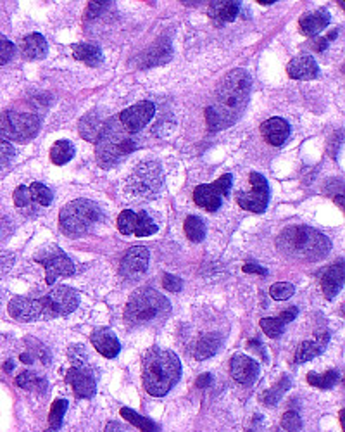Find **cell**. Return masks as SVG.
<instances>
[{
    "instance_id": "cell-12",
    "label": "cell",
    "mask_w": 345,
    "mask_h": 432,
    "mask_svg": "<svg viewBox=\"0 0 345 432\" xmlns=\"http://www.w3.org/2000/svg\"><path fill=\"white\" fill-rule=\"evenodd\" d=\"M251 186L252 192H239L237 194V202L240 208L247 209L252 213L266 211L269 202V186L261 173H251Z\"/></svg>"
},
{
    "instance_id": "cell-23",
    "label": "cell",
    "mask_w": 345,
    "mask_h": 432,
    "mask_svg": "<svg viewBox=\"0 0 345 432\" xmlns=\"http://www.w3.org/2000/svg\"><path fill=\"white\" fill-rule=\"evenodd\" d=\"M107 123L100 118L99 113H88L87 116L81 118L80 123H78V130H80V135L83 137L85 140L92 144H97L102 137L104 130H106Z\"/></svg>"
},
{
    "instance_id": "cell-20",
    "label": "cell",
    "mask_w": 345,
    "mask_h": 432,
    "mask_svg": "<svg viewBox=\"0 0 345 432\" xmlns=\"http://www.w3.org/2000/svg\"><path fill=\"white\" fill-rule=\"evenodd\" d=\"M261 134L269 146H281L290 137V125L283 118H269L261 125Z\"/></svg>"
},
{
    "instance_id": "cell-27",
    "label": "cell",
    "mask_w": 345,
    "mask_h": 432,
    "mask_svg": "<svg viewBox=\"0 0 345 432\" xmlns=\"http://www.w3.org/2000/svg\"><path fill=\"white\" fill-rule=\"evenodd\" d=\"M221 342V335L216 334V332H214V334H204L197 341V344H195L194 358L195 360H207V358H211L213 354L218 353Z\"/></svg>"
},
{
    "instance_id": "cell-55",
    "label": "cell",
    "mask_w": 345,
    "mask_h": 432,
    "mask_svg": "<svg viewBox=\"0 0 345 432\" xmlns=\"http://www.w3.org/2000/svg\"><path fill=\"white\" fill-rule=\"evenodd\" d=\"M13 368H14L13 361H7V363L3 365V370H6V372H10V370H13Z\"/></svg>"
},
{
    "instance_id": "cell-54",
    "label": "cell",
    "mask_w": 345,
    "mask_h": 432,
    "mask_svg": "<svg viewBox=\"0 0 345 432\" xmlns=\"http://www.w3.org/2000/svg\"><path fill=\"white\" fill-rule=\"evenodd\" d=\"M20 360L23 361V363H33V354H29V353H23L20 356Z\"/></svg>"
},
{
    "instance_id": "cell-18",
    "label": "cell",
    "mask_w": 345,
    "mask_h": 432,
    "mask_svg": "<svg viewBox=\"0 0 345 432\" xmlns=\"http://www.w3.org/2000/svg\"><path fill=\"white\" fill-rule=\"evenodd\" d=\"M90 341L94 348L102 354L104 358H116L121 351V344L118 341L116 334L111 328L100 327L97 330L92 332Z\"/></svg>"
},
{
    "instance_id": "cell-56",
    "label": "cell",
    "mask_w": 345,
    "mask_h": 432,
    "mask_svg": "<svg viewBox=\"0 0 345 432\" xmlns=\"http://www.w3.org/2000/svg\"><path fill=\"white\" fill-rule=\"evenodd\" d=\"M45 432H59V431H55V429H47Z\"/></svg>"
},
{
    "instance_id": "cell-49",
    "label": "cell",
    "mask_w": 345,
    "mask_h": 432,
    "mask_svg": "<svg viewBox=\"0 0 345 432\" xmlns=\"http://www.w3.org/2000/svg\"><path fill=\"white\" fill-rule=\"evenodd\" d=\"M211 384H213V375H211V374H202L197 379V382H195V386H197L199 389H206V387H209Z\"/></svg>"
},
{
    "instance_id": "cell-22",
    "label": "cell",
    "mask_w": 345,
    "mask_h": 432,
    "mask_svg": "<svg viewBox=\"0 0 345 432\" xmlns=\"http://www.w3.org/2000/svg\"><path fill=\"white\" fill-rule=\"evenodd\" d=\"M330 25V14L328 11L325 9H318L313 11V13L304 14L302 18L299 20V27L300 33L307 36H318L320 33Z\"/></svg>"
},
{
    "instance_id": "cell-45",
    "label": "cell",
    "mask_w": 345,
    "mask_h": 432,
    "mask_svg": "<svg viewBox=\"0 0 345 432\" xmlns=\"http://www.w3.org/2000/svg\"><path fill=\"white\" fill-rule=\"evenodd\" d=\"M14 158V147L6 140H0V169L6 168Z\"/></svg>"
},
{
    "instance_id": "cell-28",
    "label": "cell",
    "mask_w": 345,
    "mask_h": 432,
    "mask_svg": "<svg viewBox=\"0 0 345 432\" xmlns=\"http://www.w3.org/2000/svg\"><path fill=\"white\" fill-rule=\"evenodd\" d=\"M239 11H240V2H211L209 6L211 18L221 21V23L235 21Z\"/></svg>"
},
{
    "instance_id": "cell-44",
    "label": "cell",
    "mask_w": 345,
    "mask_h": 432,
    "mask_svg": "<svg viewBox=\"0 0 345 432\" xmlns=\"http://www.w3.org/2000/svg\"><path fill=\"white\" fill-rule=\"evenodd\" d=\"M31 202V195H29V190L26 186H20L16 190H14V204L17 208H26Z\"/></svg>"
},
{
    "instance_id": "cell-52",
    "label": "cell",
    "mask_w": 345,
    "mask_h": 432,
    "mask_svg": "<svg viewBox=\"0 0 345 432\" xmlns=\"http://www.w3.org/2000/svg\"><path fill=\"white\" fill-rule=\"evenodd\" d=\"M104 432H123V426L120 422H111L106 426V431Z\"/></svg>"
},
{
    "instance_id": "cell-26",
    "label": "cell",
    "mask_w": 345,
    "mask_h": 432,
    "mask_svg": "<svg viewBox=\"0 0 345 432\" xmlns=\"http://www.w3.org/2000/svg\"><path fill=\"white\" fill-rule=\"evenodd\" d=\"M326 344H328V335L326 334L318 335L316 341H304L302 344L299 346V349H297L295 361L297 363H304V361L313 360V358L318 356V354L325 351Z\"/></svg>"
},
{
    "instance_id": "cell-14",
    "label": "cell",
    "mask_w": 345,
    "mask_h": 432,
    "mask_svg": "<svg viewBox=\"0 0 345 432\" xmlns=\"http://www.w3.org/2000/svg\"><path fill=\"white\" fill-rule=\"evenodd\" d=\"M9 315L17 322H35V320L47 319L45 306H43L42 298L29 299V298H14L9 302Z\"/></svg>"
},
{
    "instance_id": "cell-47",
    "label": "cell",
    "mask_w": 345,
    "mask_h": 432,
    "mask_svg": "<svg viewBox=\"0 0 345 432\" xmlns=\"http://www.w3.org/2000/svg\"><path fill=\"white\" fill-rule=\"evenodd\" d=\"M297 315H299V309H297L295 306H290V308H288V309H285V312H281L278 319H280L281 322L287 325V323L294 322V320L297 319Z\"/></svg>"
},
{
    "instance_id": "cell-25",
    "label": "cell",
    "mask_w": 345,
    "mask_h": 432,
    "mask_svg": "<svg viewBox=\"0 0 345 432\" xmlns=\"http://www.w3.org/2000/svg\"><path fill=\"white\" fill-rule=\"evenodd\" d=\"M73 55H74V59H78V61L92 66V68H94V66L102 64V61H104L102 49H100L99 46H95V43H74Z\"/></svg>"
},
{
    "instance_id": "cell-41",
    "label": "cell",
    "mask_w": 345,
    "mask_h": 432,
    "mask_svg": "<svg viewBox=\"0 0 345 432\" xmlns=\"http://www.w3.org/2000/svg\"><path fill=\"white\" fill-rule=\"evenodd\" d=\"M261 328L268 337H280L285 332V323L280 319H262L261 320Z\"/></svg>"
},
{
    "instance_id": "cell-38",
    "label": "cell",
    "mask_w": 345,
    "mask_h": 432,
    "mask_svg": "<svg viewBox=\"0 0 345 432\" xmlns=\"http://www.w3.org/2000/svg\"><path fill=\"white\" fill-rule=\"evenodd\" d=\"M155 232H157L155 221L146 211H139V227H136L133 235H136V237H148V235L155 234Z\"/></svg>"
},
{
    "instance_id": "cell-9",
    "label": "cell",
    "mask_w": 345,
    "mask_h": 432,
    "mask_svg": "<svg viewBox=\"0 0 345 432\" xmlns=\"http://www.w3.org/2000/svg\"><path fill=\"white\" fill-rule=\"evenodd\" d=\"M35 261L45 268V280L49 286H52L59 277H69L74 273L73 261L61 247L54 246V244L42 247L35 254Z\"/></svg>"
},
{
    "instance_id": "cell-6",
    "label": "cell",
    "mask_w": 345,
    "mask_h": 432,
    "mask_svg": "<svg viewBox=\"0 0 345 432\" xmlns=\"http://www.w3.org/2000/svg\"><path fill=\"white\" fill-rule=\"evenodd\" d=\"M40 120L35 114L6 111L0 113V137L6 142H28L38 134Z\"/></svg>"
},
{
    "instance_id": "cell-7",
    "label": "cell",
    "mask_w": 345,
    "mask_h": 432,
    "mask_svg": "<svg viewBox=\"0 0 345 432\" xmlns=\"http://www.w3.org/2000/svg\"><path fill=\"white\" fill-rule=\"evenodd\" d=\"M126 187L135 197L139 199H155L162 187L161 166L157 162H142L133 169L132 175L126 180Z\"/></svg>"
},
{
    "instance_id": "cell-33",
    "label": "cell",
    "mask_w": 345,
    "mask_h": 432,
    "mask_svg": "<svg viewBox=\"0 0 345 432\" xmlns=\"http://www.w3.org/2000/svg\"><path fill=\"white\" fill-rule=\"evenodd\" d=\"M185 234L192 242H202L206 237V225L199 216H188L185 220Z\"/></svg>"
},
{
    "instance_id": "cell-5",
    "label": "cell",
    "mask_w": 345,
    "mask_h": 432,
    "mask_svg": "<svg viewBox=\"0 0 345 432\" xmlns=\"http://www.w3.org/2000/svg\"><path fill=\"white\" fill-rule=\"evenodd\" d=\"M100 208L94 201L88 199H76V201L68 202L59 213V225L61 230L66 235L71 237H80L87 234L94 225H97L100 220Z\"/></svg>"
},
{
    "instance_id": "cell-3",
    "label": "cell",
    "mask_w": 345,
    "mask_h": 432,
    "mask_svg": "<svg viewBox=\"0 0 345 432\" xmlns=\"http://www.w3.org/2000/svg\"><path fill=\"white\" fill-rule=\"evenodd\" d=\"M142 377L150 396H166L181 377L180 358L171 349L150 348L143 356Z\"/></svg>"
},
{
    "instance_id": "cell-10",
    "label": "cell",
    "mask_w": 345,
    "mask_h": 432,
    "mask_svg": "<svg viewBox=\"0 0 345 432\" xmlns=\"http://www.w3.org/2000/svg\"><path fill=\"white\" fill-rule=\"evenodd\" d=\"M233 183V175L232 173H226V175L220 176L216 182H213L211 186H199L197 189L194 190V201L195 204L200 206V208L207 209V211L214 213L221 208L223 197L230 194V189H232Z\"/></svg>"
},
{
    "instance_id": "cell-8",
    "label": "cell",
    "mask_w": 345,
    "mask_h": 432,
    "mask_svg": "<svg viewBox=\"0 0 345 432\" xmlns=\"http://www.w3.org/2000/svg\"><path fill=\"white\" fill-rule=\"evenodd\" d=\"M135 151V144L116 128L106 127L102 137L97 142V160L102 166H114L120 162L126 154Z\"/></svg>"
},
{
    "instance_id": "cell-19",
    "label": "cell",
    "mask_w": 345,
    "mask_h": 432,
    "mask_svg": "<svg viewBox=\"0 0 345 432\" xmlns=\"http://www.w3.org/2000/svg\"><path fill=\"white\" fill-rule=\"evenodd\" d=\"M344 280H345V265L344 261H337L335 265L328 268L325 272L321 279V289L323 294H325L326 299H333L337 294L342 291L344 287Z\"/></svg>"
},
{
    "instance_id": "cell-34",
    "label": "cell",
    "mask_w": 345,
    "mask_h": 432,
    "mask_svg": "<svg viewBox=\"0 0 345 432\" xmlns=\"http://www.w3.org/2000/svg\"><path fill=\"white\" fill-rule=\"evenodd\" d=\"M136 227H139V211L125 209V211L120 213V216H118V230H120L121 234L133 235Z\"/></svg>"
},
{
    "instance_id": "cell-39",
    "label": "cell",
    "mask_w": 345,
    "mask_h": 432,
    "mask_svg": "<svg viewBox=\"0 0 345 432\" xmlns=\"http://www.w3.org/2000/svg\"><path fill=\"white\" fill-rule=\"evenodd\" d=\"M169 55H171V49H169L168 43H166V46H155L154 49L148 50V55L146 57L147 66H155L169 61Z\"/></svg>"
},
{
    "instance_id": "cell-43",
    "label": "cell",
    "mask_w": 345,
    "mask_h": 432,
    "mask_svg": "<svg viewBox=\"0 0 345 432\" xmlns=\"http://www.w3.org/2000/svg\"><path fill=\"white\" fill-rule=\"evenodd\" d=\"M14 55V43L0 33V66L7 64Z\"/></svg>"
},
{
    "instance_id": "cell-15",
    "label": "cell",
    "mask_w": 345,
    "mask_h": 432,
    "mask_svg": "<svg viewBox=\"0 0 345 432\" xmlns=\"http://www.w3.org/2000/svg\"><path fill=\"white\" fill-rule=\"evenodd\" d=\"M230 374L242 386H252L259 377V363L247 354H235L230 361Z\"/></svg>"
},
{
    "instance_id": "cell-24",
    "label": "cell",
    "mask_w": 345,
    "mask_h": 432,
    "mask_svg": "<svg viewBox=\"0 0 345 432\" xmlns=\"http://www.w3.org/2000/svg\"><path fill=\"white\" fill-rule=\"evenodd\" d=\"M21 53H23L24 57L31 59V61H38V59H43L47 55V40L45 36L40 35V33H31V35H26L20 43Z\"/></svg>"
},
{
    "instance_id": "cell-30",
    "label": "cell",
    "mask_w": 345,
    "mask_h": 432,
    "mask_svg": "<svg viewBox=\"0 0 345 432\" xmlns=\"http://www.w3.org/2000/svg\"><path fill=\"white\" fill-rule=\"evenodd\" d=\"M120 413H121V417H123V419L126 420V422H129L132 426L139 427V429L142 432H159L157 424H154L150 419H147V417L136 413L135 410L121 408Z\"/></svg>"
},
{
    "instance_id": "cell-31",
    "label": "cell",
    "mask_w": 345,
    "mask_h": 432,
    "mask_svg": "<svg viewBox=\"0 0 345 432\" xmlns=\"http://www.w3.org/2000/svg\"><path fill=\"white\" fill-rule=\"evenodd\" d=\"M16 384L20 387H23L26 391H40V393H45L47 391V379L40 377L35 372H23L16 377Z\"/></svg>"
},
{
    "instance_id": "cell-1",
    "label": "cell",
    "mask_w": 345,
    "mask_h": 432,
    "mask_svg": "<svg viewBox=\"0 0 345 432\" xmlns=\"http://www.w3.org/2000/svg\"><path fill=\"white\" fill-rule=\"evenodd\" d=\"M251 87L252 78L247 69L237 68L230 71L218 85L211 106L206 108L207 127L216 132L237 123L247 108Z\"/></svg>"
},
{
    "instance_id": "cell-13",
    "label": "cell",
    "mask_w": 345,
    "mask_h": 432,
    "mask_svg": "<svg viewBox=\"0 0 345 432\" xmlns=\"http://www.w3.org/2000/svg\"><path fill=\"white\" fill-rule=\"evenodd\" d=\"M155 114V106L150 101H142L139 104L129 106L120 114L121 125L126 128V132L135 134V132L142 130L146 125L150 123V120Z\"/></svg>"
},
{
    "instance_id": "cell-16",
    "label": "cell",
    "mask_w": 345,
    "mask_h": 432,
    "mask_svg": "<svg viewBox=\"0 0 345 432\" xmlns=\"http://www.w3.org/2000/svg\"><path fill=\"white\" fill-rule=\"evenodd\" d=\"M148 260H150V253H148L147 247H129V249L126 251L123 260H121V273H123L126 279H136L139 275L146 273Z\"/></svg>"
},
{
    "instance_id": "cell-50",
    "label": "cell",
    "mask_w": 345,
    "mask_h": 432,
    "mask_svg": "<svg viewBox=\"0 0 345 432\" xmlns=\"http://www.w3.org/2000/svg\"><path fill=\"white\" fill-rule=\"evenodd\" d=\"M107 4H111V2H90V7H88V16H95V14H99L104 7H107Z\"/></svg>"
},
{
    "instance_id": "cell-53",
    "label": "cell",
    "mask_w": 345,
    "mask_h": 432,
    "mask_svg": "<svg viewBox=\"0 0 345 432\" xmlns=\"http://www.w3.org/2000/svg\"><path fill=\"white\" fill-rule=\"evenodd\" d=\"M333 201H335L337 204L340 206V209H344V208H345V197H344V194H337L335 197H333Z\"/></svg>"
},
{
    "instance_id": "cell-48",
    "label": "cell",
    "mask_w": 345,
    "mask_h": 432,
    "mask_svg": "<svg viewBox=\"0 0 345 432\" xmlns=\"http://www.w3.org/2000/svg\"><path fill=\"white\" fill-rule=\"evenodd\" d=\"M246 273H258V275H268V270L262 267H259V265L255 263H246L242 268Z\"/></svg>"
},
{
    "instance_id": "cell-21",
    "label": "cell",
    "mask_w": 345,
    "mask_h": 432,
    "mask_svg": "<svg viewBox=\"0 0 345 432\" xmlns=\"http://www.w3.org/2000/svg\"><path fill=\"white\" fill-rule=\"evenodd\" d=\"M287 73L294 80H314L320 76V66L311 55H300L292 59L287 66Z\"/></svg>"
},
{
    "instance_id": "cell-32",
    "label": "cell",
    "mask_w": 345,
    "mask_h": 432,
    "mask_svg": "<svg viewBox=\"0 0 345 432\" xmlns=\"http://www.w3.org/2000/svg\"><path fill=\"white\" fill-rule=\"evenodd\" d=\"M340 374L337 370H328L325 374H316V372H309L307 374V382L311 386L318 387V389H332L337 382H339Z\"/></svg>"
},
{
    "instance_id": "cell-2",
    "label": "cell",
    "mask_w": 345,
    "mask_h": 432,
    "mask_svg": "<svg viewBox=\"0 0 345 432\" xmlns=\"http://www.w3.org/2000/svg\"><path fill=\"white\" fill-rule=\"evenodd\" d=\"M276 247L285 258L297 261H320L332 251V241L306 225L288 227L278 235Z\"/></svg>"
},
{
    "instance_id": "cell-42",
    "label": "cell",
    "mask_w": 345,
    "mask_h": 432,
    "mask_svg": "<svg viewBox=\"0 0 345 432\" xmlns=\"http://www.w3.org/2000/svg\"><path fill=\"white\" fill-rule=\"evenodd\" d=\"M281 427L288 432H299L302 429V419L297 412H287L281 417Z\"/></svg>"
},
{
    "instance_id": "cell-51",
    "label": "cell",
    "mask_w": 345,
    "mask_h": 432,
    "mask_svg": "<svg viewBox=\"0 0 345 432\" xmlns=\"http://www.w3.org/2000/svg\"><path fill=\"white\" fill-rule=\"evenodd\" d=\"M326 47H328V40L326 39H318L316 42H314V50H318V53H323Z\"/></svg>"
},
{
    "instance_id": "cell-29",
    "label": "cell",
    "mask_w": 345,
    "mask_h": 432,
    "mask_svg": "<svg viewBox=\"0 0 345 432\" xmlns=\"http://www.w3.org/2000/svg\"><path fill=\"white\" fill-rule=\"evenodd\" d=\"M74 153H76V149H74V144L71 140H57L50 147V161L54 165L62 166L73 160Z\"/></svg>"
},
{
    "instance_id": "cell-46",
    "label": "cell",
    "mask_w": 345,
    "mask_h": 432,
    "mask_svg": "<svg viewBox=\"0 0 345 432\" xmlns=\"http://www.w3.org/2000/svg\"><path fill=\"white\" fill-rule=\"evenodd\" d=\"M162 286H164V289L169 291V293H180L181 287H183V282H181L180 277L166 273V275L162 277Z\"/></svg>"
},
{
    "instance_id": "cell-17",
    "label": "cell",
    "mask_w": 345,
    "mask_h": 432,
    "mask_svg": "<svg viewBox=\"0 0 345 432\" xmlns=\"http://www.w3.org/2000/svg\"><path fill=\"white\" fill-rule=\"evenodd\" d=\"M66 379L71 384L74 394H76L78 398H92L95 394V391H97V382H95L92 372L87 370V367L73 365L68 370Z\"/></svg>"
},
{
    "instance_id": "cell-35",
    "label": "cell",
    "mask_w": 345,
    "mask_h": 432,
    "mask_svg": "<svg viewBox=\"0 0 345 432\" xmlns=\"http://www.w3.org/2000/svg\"><path fill=\"white\" fill-rule=\"evenodd\" d=\"M290 384H292L290 377H288V375H283V377H281V380L276 384V386L272 387L269 391H266L265 396H262V401H265V403L268 406L276 405L278 401H280V398L283 396V394L287 393L288 389H290Z\"/></svg>"
},
{
    "instance_id": "cell-37",
    "label": "cell",
    "mask_w": 345,
    "mask_h": 432,
    "mask_svg": "<svg viewBox=\"0 0 345 432\" xmlns=\"http://www.w3.org/2000/svg\"><path fill=\"white\" fill-rule=\"evenodd\" d=\"M68 401L66 400H55L54 403H52L50 413H49V424H50V429L59 431L62 426V419H64V413L68 412Z\"/></svg>"
},
{
    "instance_id": "cell-40",
    "label": "cell",
    "mask_w": 345,
    "mask_h": 432,
    "mask_svg": "<svg viewBox=\"0 0 345 432\" xmlns=\"http://www.w3.org/2000/svg\"><path fill=\"white\" fill-rule=\"evenodd\" d=\"M269 294L276 301H285V299H290L295 294V287L290 282H276L269 287Z\"/></svg>"
},
{
    "instance_id": "cell-11",
    "label": "cell",
    "mask_w": 345,
    "mask_h": 432,
    "mask_svg": "<svg viewBox=\"0 0 345 432\" xmlns=\"http://www.w3.org/2000/svg\"><path fill=\"white\" fill-rule=\"evenodd\" d=\"M42 301L45 306L47 319H52V316H66L73 313L80 305V296L73 287L57 286L47 296H43Z\"/></svg>"
},
{
    "instance_id": "cell-4",
    "label": "cell",
    "mask_w": 345,
    "mask_h": 432,
    "mask_svg": "<svg viewBox=\"0 0 345 432\" xmlns=\"http://www.w3.org/2000/svg\"><path fill=\"white\" fill-rule=\"evenodd\" d=\"M171 313V302L152 287L135 291L126 302L125 320L133 327H148L161 323Z\"/></svg>"
},
{
    "instance_id": "cell-36",
    "label": "cell",
    "mask_w": 345,
    "mask_h": 432,
    "mask_svg": "<svg viewBox=\"0 0 345 432\" xmlns=\"http://www.w3.org/2000/svg\"><path fill=\"white\" fill-rule=\"evenodd\" d=\"M28 190H29V195H31V201H36L38 204H42V206H50L52 204L54 194H52V190L47 186H43V183L33 182L31 186L28 187Z\"/></svg>"
}]
</instances>
